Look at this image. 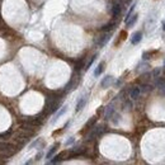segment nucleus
<instances>
[{
	"label": "nucleus",
	"instance_id": "obj_1",
	"mask_svg": "<svg viewBox=\"0 0 165 165\" xmlns=\"http://www.w3.org/2000/svg\"><path fill=\"white\" fill-rule=\"evenodd\" d=\"M111 36H112L111 32H107V33H104L103 36H100L99 40H98V46H99V47H104L107 42L111 40Z\"/></svg>",
	"mask_w": 165,
	"mask_h": 165
},
{
	"label": "nucleus",
	"instance_id": "obj_2",
	"mask_svg": "<svg viewBox=\"0 0 165 165\" xmlns=\"http://www.w3.org/2000/svg\"><path fill=\"white\" fill-rule=\"evenodd\" d=\"M122 11V4L121 3H113V7H112V15L113 18H118V15L121 14Z\"/></svg>",
	"mask_w": 165,
	"mask_h": 165
},
{
	"label": "nucleus",
	"instance_id": "obj_3",
	"mask_svg": "<svg viewBox=\"0 0 165 165\" xmlns=\"http://www.w3.org/2000/svg\"><path fill=\"white\" fill-rule=\"evenodd\" d=\"M112 83H113V78H112L111 75H107L106 78H103V80L100 81V87H102L103 89H107V88L111 87Z\"/></svg>",
	"mask_w": 165,
	"mask_h": 165
},
{
	"label": "nucleus",
	"instance_id": "obj_4",
	"mask_svg": "<svg viewBox=\"0 0 165 165\" xmlns=\"http://www.w3.org/2000/svg\"><path fill=\"white\" fill-rule=\"evenodd\" d=\"M141 40H142V33L141 32H135L132 34V37H131V43L133 46H136V45H138L140 42H141Z\"/></svg>",
	"mask_w": 165,
	"mask_h": 165
},
{
	"label": "nucleus",
	"instance_id": "obj_5",
	"mask_svg": "<svg viewBox=\"0 0 165 165\" xmlns=\"http://www.w3.org/2000/svg\"><path fill=\"white\" fill-rule=\"evenodd\" d=\"M137 18H138V15H137L136 13H133V14L126 21V27H127V28L133 27V26H135V23L137 22Z\"/></svg>",
	"mask_w": 165,
	"mask_h": 165
},
{
	"label": "nucleus",
	"instance_id": "obj_6",
	"mask_svg": "<svg viewBox=\"0 0 165 165\" xmlns=\"http://www.w3.org/2000/svg\"><path fill=\"white\" fill-rule=\"evenodd\" d=\"M87 100H88V97L87 95H84L80 98V100L78 102V104H76V108H75V111L79 112V111H81V109L84 108V106L87 104Z\"/></svg>",
	"mask_w": 165,
	"mask_h": 165
},
{
	"label": "nucleus",
	"instance_id": "obj_7",
	"mask_svg": "<svg viewBox=\"0 0 165 165\" xmlns=\"http://www.w3.org/2000/svg\"><path fill=\"white\" fill-rule=\"evenodd\" d=\"M66 155H68V151H62L61 154H59V155L55 156V157H53V160H51L50 163H51V164H56V163L62 161V160H64V157H65Z\"/></svg>",
	"mask_w": 165,
	"mask_h": 165
},
{
	"label": "nucleus",
	"instance_id": "obj_8",
	"mask_svg": "<svg viewBox=\"0 0 165 165\" xmlns=\"http://www.w3.org/2000/svg\"><path fill=\"white\" fill-rule=\"evenodd\" d=\"M66 111H68V106H64V107H61V109H60V111L56 113V114H55V117H53V119L51 121V123H55V122H56L60 117H61V116H62Z\"/></svg>",
	"mask_w": 165,
	"mask_h": 165
},
{
	"label": "nucleus",
	"instance_id": "obj_9",
	"mask_svg": "<svg viewBox=\"0 0 165 165\" xmlns=\"http://www.w3.org/2000/svg\"><path fill=\"white\" fill-rule=\"evenodd\" d=\"M59 146H60V144L57 142V144H55L53 146H51V149L48 150V152L46 154V159H51L53 155H55V152L57 151V149H59Z\"/></svg>",
	"mask_w": 165,
	"mask_h": 165
},
{
	"label": "nucleus",
	"instance_id": "obj_10",
	"mask_svg": "<svg viewBox=\"0 0 165 165\" xmlns=\"http://www.w3.org/2000/svg\"><path fill=\"white\" fill-rule=\"evenodd\" d=\"M140 94H141V89L140 88H137V87H135L132 90H131V93H130V97H131V99H133V100H136L137 98L140 97Z\"/></svg>",
	"mask_w": 165,
	"mask_h": 165
},
{
	"label": "nucleus",
	"instance_id": "obj_11",
	"mask_svg": "<svg viewBox=\"0 0 165 165\" xmlns=\"http://www.w3.org/2000/svg\"><path fill=\"white\" fill-rule=\"evenodd\" d=\"M104 66H106V62H103V61L97 66V69H95V71H94V76H95V78H98V76H99L102 72H103V70H104Z\"/></svg>",
	"mask_w": 165,
	"mask_h": 165
},
{
	"label": "nucleus",
	"instance_id": "obj_12",
	"mask_svg": "<svg viewBox=\"0 0 165 165\" xmlns=\"http://www.w3.org/2000/svg\"><path fill=\"white\" fill-rule=\"evenodd\" d=\"M113 113H114V108H113V106L111 104V106H108L107 107V109H106V119H111L112 118V116H113Z\"/></svg>",
	"mask_w": 165,
	"mask_h": 165
},
{
	"label": "nucleus",
	"instance_id": "obj_13",
	"mask_svg": "<svg viewBox=\"0 0 165 165\" xmlns=\"http://www.w3.org/2000/svg\"><path fill=\"white\" fill-rule=\"evenodd\" d=\"M156 87H157L159 89H163V88L165 87V79H164V78H159V79H157Z\"/></svg>",
	"mask_w": 165,
	"mask_h": 165
},
{
	"label": "nucleus",
	"instance_id": "obj_14",
	"mask_svg": "<svg viewBox=\"0 0 165 165\" xmlns=\"http://www.w3.org/2000/svg\"><path fill=\"white\" fill-rule=\"evenodd\" d=\"M95 122H97V117H91V119L88 121V123L84 126V128H85V130H89V127L93 126V125L95 123Z\"/></svg>",
	"mask_w": 165,
	"mask_h": 165
},
{
	"label": "nucleus",
	"instance_id": "obj_15",
	"mask_svg": "<svg viewBox=\"0 0 165 165\" xmlns=\"http://www.w3.org/2000/svg\"><path fill=\"white\" fill-rule=\"evenodd\" d=\"M135 7H136V3H133L132 5H131V8H130V10H128V13H127V15H126V18H125V22L130 18L132 14H133V10H135Z\"/></svg>",
	"mask_w": 165,
	"mask_h": 165
},
{
	"label": "nucleus",
	"instance_id": "obj_16",
	"mask_svg": "<svg viewBox=\"0 0 165 165\" xmlns=\"http://www.w3.org/2000/svg\"><path fill=\"white\" fill-rule=\"evenodd\" d=\"M114 26H116V22H112V23H109V24H107V26L103 28V30L104 32H108V30H112L113 28H114Z\"/></svg>",
	"mask_w": 165,
	"mask_h": 165
},
{
	"label": "nucleus",
	"instance_id": "obj_17",
	"mask_svg": "<svg viewBox=\"0 0 165 165\" xmlns=\"http://www.w3.org/2000/svg\"><path fill=\"white\" fill-rule=\"evenodd\" d=\"M95 57H97V56H95V55H94V56H93V57H91V59H90V61H89V62H88L87 65H85V70H89V68H90V66H91V65H93V62H94V60H95Z\"/></svg>",
	"mask_w": 165,
	"mask_h": 165
},
{
	"label": "nucleus",
	"instance_id": "obj_18",
	"mask_svg": "<svg viewBox=\"0 0 165 165\" xmlns=\"http://www.w3.org/2000/svg\"><path fill=\"white\" fill-rule=\"evenodd\" d=\"M161 74V69H156V70H154V76L155 78H159V75Z\"/></svg>",
	"mask_w": 165,
	"mask_h": 165
},
{
	"label": "nucleus",
	"instance_id": "obj_19",
	"mask_svg": "<svg viewBox=\"0 0 165 165\" xmlns=\"http://www.w3.org/2000/svg\"><path fill=\"white\" fill-rule=\"evenodd\" d=\"M74 141H75V140H74V137H70V140H68V141H66V144H65V145H66V146H69V145H71V144L74 142Z\"/></svg>",
	"mask_w": 165,
	"mask_h": 165
},
{
	"label": "nucleus",
	"instance_id": "obj_20",
	"mask_svg": "<svg viewBox=\"0 0 165 165\" xmlns=\"http://www.w3.org/2000/svg\"><path fill=\"white\" fill-rule=\"evenodd\" d=\"M163 29H164V30H165V21H164V22H163Z\"/></svg>",
	"mask_w": 165,
	"mask_h": 165
}]
</instances>
